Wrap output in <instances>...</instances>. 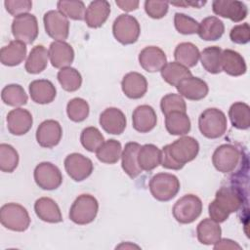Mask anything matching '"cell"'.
Returning <instances> with one entry per match:
<instances>
[{
    "instance_id": "cell-51",
    "label": "cell",
    "mask_w": 250,
    "mask_h": 250,
    "mask_svg": "<svg viewBox=\"0 0 250 250\" xmlns=\"http://www.w3.org/2000/svg\"><path fill=\"white\" fill-rule=\"evenodd\" d=\"M115 4L125 12H132L139 8L140 2L138 0H116Z\"/></svg>"
},
{
    "instance_id": "cell-21",
    "label": "cell",
    "mask_w": 250,
    "mask_h": 250,
    "mask_svg": "<svg viewBox=\"0 0 250 250\" xmlns=\"http://www.w3.org/2000/svg\"><path fill=\"white\" fill-rule=\"evenodd\" d=\"M121 89L127 98L133 100L141 99L147 91L146 78L139 72H129L122 78Z\"/></svg>"
},
{
    "instance_id": "cell-27",
    "label": "cell",
    "mask_w": 250,
    "mask_h": 250,
    "mask_svg": "<svg viewBox=\"0 0 250 250\" xmlns=\"http://www.w3.org/2000/svg\"><path fill=\"white\" fill-rule=\"evenodd\" d=\"M141 145L136 142H129L121 153V166L123 171L131 178H137L143 171L138 163V152Z\"/></svg>"
},
{
    "instance_id": "cell-16",
    "label": "cell",
    "mask_w": 250,
    "mask_h": 250,
    "mask_svg": "<svg viewBox=\"0 0 250 250\" xmlns=\"http://www.w3.org/2000/svg\"><path fill=\"white\" fill-rule=\"evenodd\" d=\"M8 131L15 136H22L26 134L32 127L33 118L31 113L24 108L17 107L7 114Z\"/></svg>"
},
{
    "instance_id": "cell-4",
    "label": "cell",
    "mask_w": 250,
    "mask_h": 250,
    "mask_svg": "<svg viewBox=\"0 0 250 250\" xmlns=\"http://www.w3.org/2000/svg\"><path fill=\"white\" fill-rule=\"evenodd\" d=\"M99 202L91 194L83 193L76 197L69 209V219L76 225H88L92 223L98 214Z\"/></svg>"
},
{
    "instance_id": "cell-42",
    "label": "cell",
    "mask_w": 250,
    "mask_h": 250,
    "mask_svg": "<svg viewBox=\"0 0 250 250\" xmlns=\"http://www.w3.org/2000/svg\"><path fill=\"white\" fill-rule=\"evenodd\" d=\"M80 142L85 149L90 152H96L97 149L104 144V138L98 128L90 126L82 130Z\"/></svg>"
},
{
    "instance_id": "cell-44",
    "label": "cell",
    "mask_w": 250,
    "mask_h": 250,
    "mask_svg": "<svg viewBox=\"0 0 250 250\" xmlns=\"http://www.w3.org/2000/svg\"><path fill=\"white\" fill-rule=\"evenodd\" d=\"M90 107L82 98H73L66 104V114L73 122H82L89 115Z\"/></svg>"
},
{
    "instance_id": "cell-40",
    "label": "cell",
    "mask_w": 250,
    "mask_h": 250,
    "mask_svg": "<svg viewBox=\"0 0 250 250\" xmlns=\"http://www.w3.org/2000/svg\"><path fill=\"white\" fill-rule=\"evenodd\" d=\"M57 78L62 88L66 92H75L82 84L80 72L71 66L61 68L57 74Z\"/></svg>"
},
{
    "instance_id": "cell-5",
    "label": "cell",
    "mask_w": 250,
    "mask_h": 250,
    "mask_svg": "<svg viewBox=\"0 0 250 250\" xmlns=\"http://www.w3.org/2000/svg\"><path fill=\"white\" fill-rule=\"evenodd\" d=\"M149 191L158 201H169L179 192L181 184L177 176L170 173H157L149 181Z\"/></svg>"
},
{
    "instance_id": "cell-47",
    "label": "cell",
    "mask_w": 250,
    "mask_h": 250,
    "mask_svg": "<svg viewBox=\"0 0 250 250\" xmlns=\"http://www.w3.org/2000/svg\"><path fill=\"white\" fill-rule=\"evenodd\" d=\"M169 9V3L166 1L146 0L145 2V11L148 17L154 20L162 19L166 16Z\"/></svg>"
},
{
    "instance_id": "cell-18",
    "label": "cell",
    "mask_w": 250,
    "mask_h": 250,
    "mask_svg": "<svg viewBox=\"0 0 250 250\" xmlns=\"http://www.w3.org/2000/svg\"><path fill=\"white\" fill-rule=\"evenodd\" d=\"M102 128L108 134L120 135L124 132L127 124L126 116L117 107H107L100 115L99 119Z\"/></svg>"
},
{
    "instance_id": "cell-38",
    "label": "cell",
    "mask_w": 250,
    "mask_h": 250,
    "mask_svg": "<svg viewBox=\"0 0 250 250\" xmlns=\"http://www.w3.org/2000/svg\"><path fill=\"white\" fill-rule=\"evenodd\" d=\"M221 55L222 49L218 46H210L203 49L199 56L203 68L211 74L220 73L222 71Z\"/></svg>"
},
{
    "instance_id": "cell-39",
    "label": "cell",
    "mask_w": 250,
    "mask_h": 250,
    "mask_svg": "<svg viewBox=\"0 0 250 250\" xmlns=\"http://www.w3.org/2000/svg\"><path fill=\"white\" fill-rule=\"evenodd\" d=\"M1 99L5 104L15 107L26 104L28 100L23 87L20 84L6 85L1 91Z\"/></svg>"
},
{
    "instance_id": "cell-2",
    "label": "cell",
    "mask_w": 250,
    "mask_h": 250,
    "mask_svg": "<svg viewBox=\"0 0 250 250\" xmlns=\"http://www.w3.org/2000/svg\"><path fill=\"white\" fill-rule=\"evenodd\" d=\"M244 202V195L240 188L233 186L220 188L215 199L208 206V213L217 223L225 222L231 213L238 211Z\"/></svg>"
},
{
    "instance_id": "cell-26",
    "label": "cell",
    "mask_w": 250,
    "mask_h": 250,
    "mask_svg": "<svg viewBox=\"0 0 250 250\" xmlns=\"http://www.w3.org/2000/svg\"><path fill=\"white\" fill-rule=\"evenodd\" d=\"M36 216L46 223L57 224L62 222L61 209L57 202L50 197H40L34 203Z\"/></svg>"
},
{
    "instance_id": "cell-25",
    "label": "cell",
    "mask_w": 250,
    "mask_h": 250,
    "mask_svg": "<svg viewBox=\"0 0 250 250\" xmlns=\"http://www.w3.org/2000/svg\"><path fill=\"white\" fill-rule=\"evenodd\" d=\"M221 68L230 76L243 75L247 70L244 58L236 51L231 49L222 50Z\"/></svg>"
},
{
    "instance_id": "cell-43",
    "label": "cell",
    "mask_w": 250,
    "mask_h": 250,
    "mask_svg": "<svg viewBox=\"0 0 250 250\" xmlns=\"http://www.w3.org/2000/svg\"><path fill=\"white\" fill-rule=\"evenodd\" d=\"M57 8H58V11H60L67 19H71L73 21L84 20L86 7L83 1L61 0V1H58Z\"/></svg>"
},
{
    "instance_id": "cell-46",
    "label": "cell",
    "mask_w": 250,
    "mask_h": 250,
    "mask_svg": "<svg viewBox=\"0 0 250 250\" xmlns=\"http://www.w3.org/2000/svg\"><path fill=\"white\" fill-rule=\"evenodd\" d=\"M174 25L179 33L189 35L197 33L199 22L186 14L176 13L174 16Z\"/></svg>"
},
{
    "instance_id": "cell-37",
    "label": "cell",
    "mask_w": 250,
    "mask_h": 250,
    "mask_svg": "<svg viewBox=\"0 0 250 250\" xmlns=\"http://www.w3.org/2000/svg\"><path fill=\"white\" fill-rule=\"evenodd\" d=\"M122 146L119 141L109 139L104 141V144L97 149L96 156L99 161L105 164H114L121 158Z\"/></svg>"
},
{
    "instance_id": "cell-19",
    "label": "cell",
    "mask_w": 250,
    "mask_h": 250,
    "mask_svg": "<svg viewBox=\"0 0 250 250\" xmlns=\"http://www.w3.org/2000/svg\"><path fill=\"white\" fill-rule=\"evenodd\" d=\"M176 89L182 97L190 101H200L204 99L209 92L207 83L201 78L192 75L183 79L176 86Z\"/></svg>"
},
{
    "instance_id": "cell-1",
    "label": "cell",
    "mask_w": 250,
    "mask_h": 250,
    "mask_svg": "<svg viewBox=\"0 0 250 250\" xmlns=\"http://www.w3.org/2000/svg\"><path fill=\"white\" fill-rule=\"evenodd\" d=\"M161 165L170 170H181L192 161L199 152L198 142L189 136H183L163 146Z\"/></svg>"
},
{
    "instance_id": "cell-36",
    "label": "cell",
    "mask_w": 250,
    "mask_h": 250,
    "mask_svg": "<svg viewBox=\"0 0 250 250\" xmlns=\"http://www.w3.org/2000/svg\"><path fill=\"white\" fill-rule=\"evenodd\" d=\"M229 117L234 128L246 130L250 127V106L243 102H236L230 105Z\"/></svg>"
},
{
    "instance_id": "cell-12",
    "label": "cell",
    "mask_w": 250,
    "mask_h": 250,
    "mask_svg": "<svg viewBox=\"0 0 250 250\" xmlns=\"http://www.w3.org/2000/svg\"><path fill=\"white\" fill-rule=\"evenodd\" d=\"M43 22L46 33L55 41H64L69 34V21L60 11L51 10L45 13Z\"/></svg>"
},
{
    "instance_id": "cell-28",
    "label": "cell",
    "mask_w": 250,
    "mask_h": 250,
    "mask_svg": "<svg viewBox=\"0 0 250 250\" xmlns=\"http://www.w3.org/2000/svg\"><path fill=\"white\" fill-rule=\"evenodd\" d=\"M26 44L19 40H12L0 50V62L6 66L21 64L26 57Z\"/></svg>"
},
{
    "instance_id": "cell-23",
    "label": "cell",
    "mask_w": 250,
    "mask_h": 250,
    "mask_svg": "<svg viewBox=\"0 0 250 250\" xmlns=\"http://www.w3.org/2000/svg\"><path fill=\"white\" fill-rule=\"evenodd\" d=\"M110 4L105 0L92 1L86 8L84 21L91 28L101 27L110 15Z\"/></svg>"
},
{
    "instance_id": "cell-10",
    "label": "cell",
    "mask_w": 250,
    "mask_h": 250,
    "mask_svg": "<svg viewBox=\"0 0 250 250\" xmlns=\"http://www.w3.org/2000/svg\"><path fill=\"white\" fill-rule=\"evenodd\" d=\"M241 158L239 149L230 144L218 146L212 155V163L221 173H230L238 165Z\"/></svg>"
},
{
    "instance_id": "cell-13",
    "label": "cell",
    "mask_w": 250,
    "mask_h": 250,
    "mask_svg": "<svg viewBox=\"0 0 250 250\" xmlns=\"http://www.w3.org/2000/svg\"><path fill=\"white\" fill-rule=\"evenodd\" d=\"M63 164L67 175L75 182L86 180L92 174L94 169L92 160L78 152L68 154L65 157Z\"/></svg>"
},
{
    "instance_id": "cell-45",
    "label": "cell",
    "mask_w": 250,
    "mask_h": 250,
    "mask_svg": "<svg viewBox=\"0 0 250 250\" xmlns=\"http://www.w3.org/2000/svg\"><path fill=\"white\" fill-rule=\"evenodd\" d=\"M160 108L164 115L173 111L187 112V104L180 94L170 93L161 99Z\"/></svg>"
},
{
    "instance_id": "cell-14",
    "label": "cell",
    "mask_w": 250,
    "mask_h": 250,
    "mask_svg": "<svg viewBox=\"0 0 250 250\" xmlns=\"http://www.w3.org/2000/svg\"><path fill=\"white\" fill-rule=\"evenodd\" d=\"M62 136L61 124L54 119H47L40 123L36 130V141L45 148H52L59 145Z\"/></svg>"
},
{
    "instance_id": "cell-29",
    "label": "cell",
    "mask_w": 250,
    "mask_h": 250,
    "mask_svg": "<svg viewBox=\"0 0 250 250\" xmlns=\"http://www.w3.org/2000/svg\"><path fill=\"white\" fill-rule=\"evenodd\" d=\"M197 239L201 244L214 245L221 239L222 229L219 223L211 218L203 219L196 228Z\"/></svg>"
},
{
    "instance_id": "cell-41",
    "label": "cell",
    "mask_w": 250,
    "mask_h": 250,
    "mask_svg": "<svg viewBox=\"0 0 250 250\" xmlns=\"http://www.w3.org/2000/svg\"><path fill=\"white\" fill-rule=\"evenodd\" d=\"M19 153L14 146L8 144L0 145V170L5 173H12L19 165Z\"/></svg>"
},
{
    "instance_id": "cell-20",
    "label": "cell",
    "mask_w": 250,
    "mask_h": 250,
    "mask_svg": "<svg viewBox=\"0 0 250 250\" xmlns=\"http://www.w3.org/2000/svg\"><path fill=\"white\" fill-rule=\"evenodd\" d=\"M48 52L51 64L56 68L67 67L74 60V50L65 41H53Z\"/></svg>"
},
{
    "instance_id": "cell-8",
    "label": "cell",
    "mask_w": 250,
    "mask_h": 250,
    "mask_svg": "<svg viewBox=\"0 0 250 250\" xmlns=\"http://www.w3.org/2000/svg\"><path fill=\"white\" fill-rule=\"evenodd\" d=\"M202 208V201L198 196L186 194L174 204L172 214L180 224H190L201 215Z\"/></svg>"
},
{
    "instance_id": "cell-30",
    "label": "cell",
    "mask_w": 250,
    "mask_h": 250,
    "mask_svg": "<svg viewBox=\"0 0 250 250\" xmlns=\"http://www.w3.org/2000/svg\"><path fill=\"white\" fill-rule=\"evenodd\" d=\"M162 152L152 144H146L141 146L138 152V163L142 171H152L161 164Z\"/></svg>"
},
{
    "instance_id": "cell-48",
    "label": "cell",
    "mask_w": 250,
    "mask_h": 250,
    "mask_svg": "<svg viewBox=\"0 0 250 250\" xmlns=\"http://www.w3.org/2000/svg\"><path fill=\"white\" fill-rule=\"evenodd\" d=\"M4 6L10 15L18 17L28 14L32 9V2L30 0H6L4 1Z\"/></svg>"
},
{
    "instance_id": "cell-22",
    "label": "cell",
    "mask_w": 250,
    "mask_h": 250,
    "mask_svg": "<svg viewBox=\"0 0 250 250\" xmlns=\"http://www.w3.org/2000/svg\"><path fill=\"white\" fill-rule=\"evenodd\" d=\"M157 123V115L154 108L148 104L137 106L132 113L133 128L140 133L150 132Z\"/></svg>"
},
{
    "instance_id": "cell-7",
    "label": "cell",
    "mask_w": 250,
    "mask_h": 250,
    "mask_svg": "<svg viewBox=\"0 0 250 250\" xmlns=\"http://www.w3.org/2000/svg\"><path fill=\"white\" fill-rule=\"evenodd\" d=\"M112 33L119 43L131 45L138 41L141 26L135 17L128 14H121L113 21Z\"/></svg>"
},
{
    "instance_id": "cell-49",
    "label": "cell",
    "mask_w": 250,
    "mask_h": 250,
    "mask_svg": "<svg viewBox=\"0 0 250 250\" xmlns=\"http://www.w3.org/2000/svg\"><path fill=\"white\" fill-rule=\"evenodd\" d=\"M230 40L235 44H246L250 40V26L247 22L234 25L229 32Z\"/></svg>"
},
{
    "instance_id": "cell-52",
    "label": "cell",
    "mask_w": 250,
    "mask_h": 250,
    "mask_svg": "<svg viewBox=\"0 0 250 250\" xmlns=\"http://www.w3.org/2000/svg\"><path fill=\"white\" fill-rule=\"evenodd\" d=\"M206 2H171V4L174 6H192L196 8H200Z\"/></svg>"
},
{
    "instance_id": "cell-33",
    "label": "cell",
    "mask_w": 250,
    "mask_h": 250,
    "mask_svg": "<svg viewBox=\"0 0 250 250\" xmlns=\"http://www.w3.org/2000/svg\"><path fill=\"white\" fill-rule=\"evenodd\" d=\"M49 52L43 45L34 46L26 61H25V70L30 74H38L45 70L48 65Z\"/></svg>"
},
{
    "instance_id": "cell-31",
    "label": "cell",
    "mask_w": 250,
    "mask_h": 250,
    "mask_svg": "<svg viewBox=\"0 0 250 250\" xmlns=\"http://www.w3.org/2000/svg\"><path fill=\"white\" fill-rule=\"evenodd\" d=\"M224 32V22L214 16L203 19L199 23L197 30L198 36L205 41H216L223 36Z\"/></svg>"
},
{
    "instance_id": "cell-3",
    "label": "cell",
    "mask_w": 250,
    "mask_h": 250,
    "mask_svg": "<svg viewBox=\"0 0 250 250\" xmlns=\"http://www.w3.org/2000/svg\"><path fill=\"white\" fill-rule=\"evenodd\" d=\"M228 127L226 114L219 108L210 107L201 112L198 118L200 133L207 139H218L222 137Z\"/></svg>"
},
{
    "instance_id": "cell-15",
    "label": "cell",
    "mask_w": 250,
    "mask_h": 250,
    "mask_svg": "<svg viewBox=\"0 0 250 250\" xmlns=\"http://www.w3.org/2000/svg\"><path fill=\"white\" fill-rule=\"evenodd\" d=\"M212 10L217 16L229 19L234 22L243 21L248 15L247 6L243 2L236 0H215L212 2Z\"/></svg>"
},
{
    "instance_id": "cell-35",
    "label": "cell",
    "mask_w": 250,
    "mask_h": 250,
    "mask_svg": "<svg viewBox=\"0 0 250 250\" xmlns=\"http://www.w3.org/2000/svg\"><path fill=\"white\" fill-rule=\"evenodd\" d=\"M163 80L171 86H177L183 79L191 76V71L185 65L177 62H167L160 70Z\"/></svg>"
},
{
    "instance_id": "cell-9",
    "label": "cell",
    "mask_w": 250,
    "mask_h": 250,
    "mask_svg": "<svg viewBox=\"0 0 250 250\" xmlns=\"http://www.w3.org/2000/svg\"><path fill=\"white\" fill-rule=\"evenodd\" d=\"M12 34L16 40L24 44H32L38 36V21L34 15L23 14L15 17L12 21Z\"/></svg>"
},
{
    "instance_id": "cell-50",
    "label": "cell",
    "mask_w": 250,
    "mask_h": 250,
    "mask_svg": "<svg viewBox=\"0 0 250 250\" xmlns=\"http://www.w3.org/2000/svg\"><path fill=\"white\" fill-rule=\"evenodd\" d=\"M214 249H241V246L229 238H222L214 244Z\"/></svg>"
},
{
    "instance_id": "cell-24",
    "label": "cell",
    "mask_w": 250,
    "mask_h": 250,
    "mask_svg": "<svg viewBox=\"0 0 250 250\" xmlns=\"http://www.w3.org/2000/svg\"><path fill=\"white\" fill-rule=\"evenodd\" d=\"M28 91L31 100L39 104L52 103L57 95L55 85L47 79H37L29 83Z\"/></svg>"
},
{
    "instance_id": "cell-34",
    "label": "cell",
    "mask_w": 250,
    "mask_h": 250,
    "mask_svg": "<svg viewBox=\"0 0 250 250\" xmlns=\"http://www.w3.org/2000/svg\"><path fill=\"white\" fill-rule=\"evenodd\" d=\"M200 52L198 48L190 42H183L177 45L174 51V58L177 62L188 67H193L197 64Z\"/></svg>"
},
{
    "instance_id": "cell-17",
    "label": "cell",
    "mask_w": 250,
    "mask_h": 250,
    "mask_svg": "<svg viewBox=\"0 0 250 250\" xmlns=\"http://www.w3.org/2000/svg\"><path fill=\"white\" fill-rule=\"evenodd\" d=\"M139 63L147 72L160 71L167 63L164 51L157 46H147L139 54Z\"/></svg>"
},
{
    "instance_id": "cell-11",
    "label": "cell",
    "mask_w": 250,
    "mask_h": 250,
    "mask_svg": "<svg viewBox=\"0 0 250 250\" xmlns=\"http://www.w3.org/2000/svg\"><path fill=\"white\" fill-rule=\"evenodd\" d=\"M34 181L44 190L57 189L62 183V175L58 166L51 162H41L34 169Z\"/></svg>"
},
{
    "instance_id": "cell-32",
    "label": "cell",
    "mask_w": 250,
    "mask_h": 250,
    "mask_svg": "<svg viewBox=\"0 0 250 250\" xmlns=\"http://www.w3.org/2000/svg\"><path fill=\"white\" fill-rule=\"evenodd\" d=\"M165 127L171 135L185 136L190 131L191 123L187 112L173 111L165 115Z\"/></svg>"
},
{
    "instance_id": "cell-6",
    "label": "cell",
    "mask_w": 250,
    "mask_h": 250,
    "mask_svg": "<svg viewBox=\"0 0 250 250\" xmlns=\"http://www.w3.org/2000/svg\"><path fill=\"white\" fill-rule=\"evenodd\" d=\"M0 222L10 230L22 232L30 225V217L27 210L19 203H6L0 209Z\"/></svg>"
}]
</instances>
